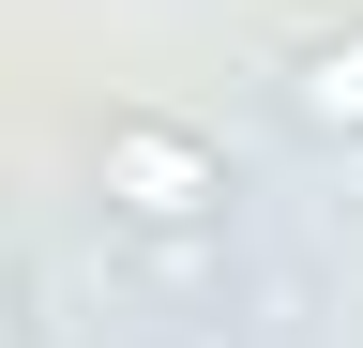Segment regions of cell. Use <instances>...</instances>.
Returning <instances> with one entry per match:
<instances>
[{
    "label": "cell",
    "instance_id": "cell-1",
    "mask_svg": "<svg viewBox=\"0 0 363 348\" xmlns=\"http://www.w3.org/2000/svg\"><path fill=\"white\" fill-rule=\"evenodd\" d=\"M91 197H106V228H136V242H197V228H227V152L197 121H167V106H121L106 137H91Z\"/></svg>",
    "mask_w": 363,
    "mask_h": 348
},
{
    "label": "cell",
    "instance_id": "cell-2",
    "mask_svg": "<svg viewBox=\"0 0 363 348\" xmlns=\"http://www.w3.org/2000/svg\"><path fill=\"white\" fill-rule=\"evenodd\" d=\"M288 121L303 137H363V30H318L288 61Z\"/></svg>",
    "mask_w": 363,
    "mask_h": 348
}]
</instances>
